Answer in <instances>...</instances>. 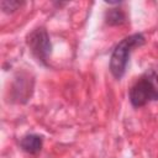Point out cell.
<instances>
[{"label": "cell", "instance_id": "1", "mask_svg": "<svg viewBox=\"0 0 158 158\" xmlns=\"http://www.w3.org/2000/svg\"><path fill=\"white\" fill-rule=\"evenodd\" d=\"M146 41L147 40L143 33L136 32L123 37L120 42L116 43L109 60V70L116 80H120L125 75L132 52L144 46Z\"/></svg>", "mask_w": 158, "mask_h": 158}, {"label": "cell", "instance_id": "5", "mask_svg": "<svg viewBox=\"0 0 158 158\" xmlns=\"http://www.w3.org/2000/svg\"><path fill=\"white\" fill-rule=\"evenodd\" d=\"M120 5L117 6H112V7H109L105 14H104V20H105V23L107 26H121L123 25L126 21H127V15L126 12L118 7Z\"/></svg>", "mask_w": 158, "mask_h": 158}, {"label": "cell", "instance_id": "4", "mask_svg": "<svg viewBox=\"0 0 158 158\" xmlns=\"http://www.w3.org/2000/svg\"><path fill=\"white\" fill-rule=\"evenodd\" d=\"M19 146L21 151L27 154H38L43 148V136L37 133H27L20 138Z\"/></svg>", "mask_w": 158, "mask_h": 158}, {"label": "cell", "instance_id": "3", "mask_svg": "<svg viewBox=\"0 0 158 158\" xmlns=\"http://www.w3.org/2000/svg\"><path fill=\"white\" fill-rule=\"evenodd\" d=\"M26 46L37 63L43 67L48 65V60L52 54V42L46 27L38 26L30 31L26 35Z\"/></svg>", "mask_w": 158, "mask_h": 158}, {"label": "cell", "instance_id": "6", "mask_svg": "<svg viewBox=\"0 0 158 158\" xmlns=\"http://www.w3.org/2000/svg\"><path fill=\"white\" fill-rule=\"evenodd\" d=\"M23 5H25V1L22 0H1L0 1V6L4 14H12Z\"/></svg>", "mask_w": 158, "mask_h": 158}, {"label": "cell", "instance_id": "2", "mask_svg": "<svg viewBox=\"0 0 158 158\" xmlns=\"http://www.w3.org/2000/svg\"><path fill=\"white\" fill-rule=\"evenodd\" d=\"M128 100L135 109L158 101V73L154 69H147L135 80L128 90Z\"/></svg>", "mask_w": 158, "mask_h": 158}]
</instances>
